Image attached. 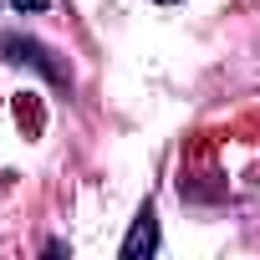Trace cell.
<instances>
[{
  "mask_svg": "<svg viewBox=\"0 0 260 260\" xmlns=\"http://www.w3.org/2000/svg\"><path fill=\"white\" fill-rule=\"evenodd\" d=\"M0 51H6V61H26V67H36L46 82H67V67L51 61V51H46L41 41H21V36H11V41H0Z\"/></svg>",
  "mask_w": 260,
  "mask_h": 260,
  "instance_id": "cell-1",
  "label": "cell"
},
{
  "mask_svg": "<svg viewBox=\"0 0 260 260\" xmlns=\"http://www.w3.org/2000/svg\"><path fill=\"white\" fill-rule=\"evenodd\" d=\"M153 250H158V214H153V204H143L133 230H127V240H122V260H143Z\"/></svg>",
  "mask_w": 260,
  "mask_h": 260,
  "instance_id": "cell-2",
  "label": "cell"
},
{
  "mask_svg": "<svg viewBox=\"0 0 260 260\" xmlns=\"http://www.w3.org/2000/svg\"><path fill=\"white\" fill-rule=\"evenodd\" d=\"M11 6H16L21 16H36V11H46V6H51V0H11Z\"/></svg>",
  "mask_w": 260,
  "mask_h": 260,
  "instance_id": "cell-3",
  "label": "cell"
},
{
  "mask_svg": "<svg viewBox=\"0 0 260 260\" xmlns=\"http://www.w3.org/2000/svg\"><path fill=\"white\" fill-rule=\"evenodd\" d=\"M158 6H174V0H158Z\"/></svg>",
  "mask_w": 260,
  "mask_h": 260,
  "instance_id": "cell-4",
  "label": "cell"
}]
</instances>
